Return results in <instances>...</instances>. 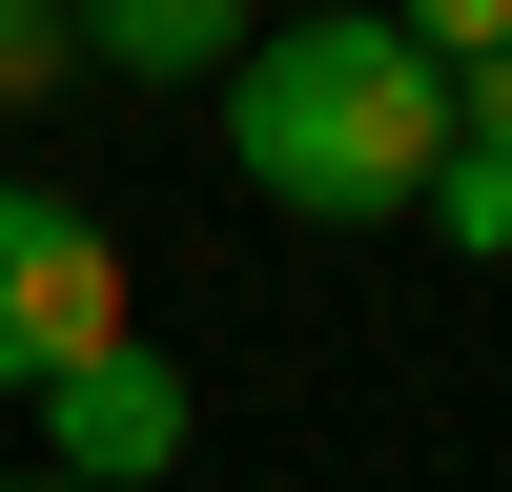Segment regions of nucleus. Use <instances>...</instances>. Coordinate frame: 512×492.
<instances>
[{
  "instance_id": "6e6552de",
  "label": "nucleus",
  "mask_w": 512,
  "mask_h": 492,
  "mask_svg": "<svg viewBox=\"0 0 512 492\" xmlns=\"http://www.w3.org/2000/svg\"><path fill=\"white\" fill-rule=\"evenodd\" d=\"M451 144H512V41H492L472 82H451Z\"/></svg>"
},
{
  "instance_id": "39448f33",
  "label": "nucleus",
  "mask_w": 512,
  "mask_h": 492,
  "mask_svg": "<svg viewBox=\"0 0 512 492\" xmlns=\"http://www.w3.org/2000/svg\"><path fill=\"white\" fill-rule=\"evenodd\" d=\"M410 226H451V246H472V267H512V144H451Z\"/></svg>"
},
{
  "instance_id": "7ed1b4c3",
  "label": "nucleus",
  "mask_w": 512,
  "mask_h": 492,
  "mask_svg": "<svg viewBox=\"0 0 512 492\" xmlns=\"http://www.w3.org/2000/svg\"><path fill=\"white\" fill-rule=\"evenodd\" d=\"M185 369L164 349H103V369H62V390H41V451H62L82 492H144V472H185Z\"/></svg>"
},
{
  "instance_id": "f03ea898",
  "label": "nucleus",
  "mask_w": 512,
  "mask_h": 492,
  "mask_svg": "<svg viewBox=\"0 0 512 492\" xmlns=\"http://www.w3.org/2000/svg\"><path fill=\"white\" fill-rule=\"evenodd\" d=\"M103 349H144V287H123V226L82 185H21L0 164V390H62V369H103Z\"/></svg>"
},
{
  "instance_id": "1a4fd4ad",
  "label": "nucleus",
  "mask_w": 512,
  "mask_h": 492,
  "mask_svg": "<svg viewBox=\"0 0 512 492\" xmlns=\"http://www.w3.org/2000/svg\"><path fill=\"white\" fill-rule=\"evenodd\" d=\"M0 492H82V472H0Z\"/></svg>"
},
{
  "instance_id": "f257e3e1",
  "label": "nucleus",
  "mask_w": 512,
  "mask_h": 492,
  "mask_svg": "<svg viewBox=\"0 0 512 492\" xmlns=\"http://www.w3.org/2000/svg\"><path fill=\"white\" fill-rule=\"evenodd\" d=\"M226 164L287 226H410L451 164V62L390 0H308V21H267L226 62Z\"/></svg>"
},
{
  "instance_id": "9d476101",
  "label": "nucleus",
  "mask_w": 512,
  "mask_h": 492,
  "mask_svg": "<svg viewBox=\"0 0 512 492\" xmlns=\"http://www.w3.org/2000/svg\"><path fill=\"white\" fill-rule=\"evenodd\" d=\"M287 21H308V0H287Z\"/></svg>"
},
{
  "instance_id": "423d86ee",
  "label": "nucleus",
  "mask_w": 512,
  "mask_h": 492,
  "mask_svg": "<svg viewBox=\"0 0 512 492\" xmlns=\"http://www.w3.org/2000/svg\"><path fill=\"white\" fill-rule=\"evenodd\" d=\"M41 82H82V21H62V0H0V123H21Z\"/></svg>"
},
{
  "instance_id": "20e7f679",
  "label": "nucleus",
  "mask_w": 512,
  "mask_h": 492,
  "mask_svg": "<svg viewBox=\"0 0 512 492\" xmlns=\"http://www.w3.org/2000/svg\"><path fill=\"white\" fill-rule=\"evenodd\" d=\"M82 21V62H123V82H226L246 41H267V0H62Z\"/></svg>"
},
{
  "instance_id": "0eeeda50",
  "label": "nucleus",
  "mask_w": 512,
  "mask_h": 492,
  "mask_svg": "<svg viewBox=\"0 0 512 492\" xmlns=\"http://www.w3.org/2000/svg\"><path fill=\"white\" fill-rule=\"evenodd\" d=\"M390 21H410V41H431V62H451V82H472V62H492V41H512V0H390Z\"/></svg>"
}]
</instances>
